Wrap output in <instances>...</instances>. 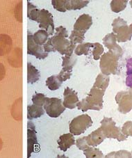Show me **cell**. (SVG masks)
Returning <instances> with one entry per match:
<instances>
[{"mask_svg": "<svg viewBox=\"0 0 132 158\" xmlns=\"http://www.w3.org/2000/svg\"><path fill=\"white\" fill-rule=\"evenodd\" d=\"M105 91L95 87L90 89V93L86 98L77 103V107L83 112L88 110H101L103 107V96Z\"/></svg>", "mask_w": 132, "mask_h": 158, "instance_id": "1", "label": "cell"}, {"mask_svg": "<svg viewBox=\"0 0 132 158\" xmlns=\"http://www.w3.org/2000/svg\"><path fill=\"white\" fill-rule=\"evenodd\" d=\"M116 54L108 52L100 57L99 67L102 74L105 75H116L118 73V60Z\"/></svg>", "mask_w": 132, "mask_h": 158, "instance_id": "2", "label": "cell"}, {"mask_svg": "<svg viewBox=\"0 0 132 158\" xmlns=\"http://www.w3.org/2000/svg\"><path fill=\"white\" fill-rule=\"evenodd\" d=\"M115 122L112 118L104 117L101 121V129L106 138L115 139L118 141H123L127 139V137L123 135L122 129L115 125Z\"/></svg>", "mask_w": 132, "mask_h": 158, "instance_id": "3", "label": "cell"}, {"mask_svg": "<svg viewBox=\"0 0 132 158\" xmlns=\"http://www.w3.org/2000/svg\"><path fill=\"white\" fill-rule=\"evenodd\" d=\"M93 122L91 117L88 114L78 116L70 123V132L73 135H80L84 133L86 130L93 125Z\"/></svg>", "mask_w": 132, "mask_h": 158, "instance_id": "4", "label": "cell"}, {"mask_svg": "<svg viewBox=\"0 0 132 158\" xmlns=\"http://www.w3.org/2000/svg\"><path fill=\"white\" fill-rule=\"evenodd\" d=\"M113 31L115 34L118 43H124L131 40L132 34L129 31L127 23L123 19L118 18L112 23Z\"/></svg>", "mask_w": 132, "mask_h": 158, "instance_id": "5", "label": "cell"}, {"mask_svg": "<svg viewBox=\"0 0 132 158\" xmlns=\"http://www.w3.org/2000/svg\"><path fill=\"white\" fill-rule=\"evenodd\" d=\"M52 44L56 51L58 52L62 55L66 54V56H72L74 52L77 45L72 44L66 38L56 35L50 38Z\"/></svg>", "mask_w": 132, "mask_h": 158, "instance_id": "6", "label": "cell"}, {"mask_svg": "<svg viewBox=\"0 0 132 158\" xmlns=\"http://www.w3.org/2000/svg\"><path fill=\"white\" fill-rule=\"evenodd\" d=\"M43 107L47 115L52 118H57L66 110L63 101L57 98H47Z\"/></svg>", "mask_w": 132, "mask_h": 158, "instance_id": "7", "label": "cell"}, {"mask_svg": "<svg viewBox=\"0 0 132 158\" xmlns=\"http://www.w3.org/2000/svg\"><path fill=\"white\" fill-rule=\"evenodd\" d=\"M115 101L118 105V111L126 114L132 110V87L125 91L118 92L115 96Z\"/></svg>", "mask_w": 132, "mask_h": 158, "instance_id": "8", "label": "cell"}, {"mask_svg": "<svg viewBox=\"0 0 132 158\" xmlns=\"http://www.w3.org/2000/svg\"><path fill=\"white\" fill-rule=\"evenodd\" d=\"M39 27L45 30L49 35H53L54 32V24L53 16L47 10H40L39 18Z\"/></svg>", "mask_w": 132, "mask_h": 158, "instance_id": "9", "label": "cell"}, {"mask_svg": "<svg viewBox=\"0 0 132 158\" xmlns=\"http://www.w3.org/2000/svg\"><path fill=\"white\" fill-rule=\"evenodd\" d=\"M27 54L34 55L38 59H45L48 56V53L44 50L42 46L34 42L33 35L29 32L27 35Z\"/></svg>", "mask_w": 132, "mask_h": 158, "instance_id": "10", "label": "cell"}, {"mask_svg": "<svg viewBox=\"0 0 132 158\" xmlns=\"http://www.w3.org/2000/svg\"><path fill=\"white\" fill-rule=\"evenodd\" d=\"M38 146L36 127L34 123L29 121L27 123V157H30L32 152L36 151Z\"/></svg>", "mask_w": 132, "mask_h": 158, "instance_id": "11", "label": "cell"}, {"mask_svg": "<svg viewBox=\"0 0 132 158\" xmlns=\"http://www.w3.org/2000/svg\"><path fill=\"white\" fill-rule=\"evenodd\" d=\"M116 41V37L114 32L107 34L103 39L104 45L109 49V52L121 57L123 54V50L119 45L117 44Z\"/></svg>", "mask_w": 132, "mask_h": 158, "instance_id": "12", "label": "cell"}, {"mask_svg": "<svg viewBox=\"0 0 132 158\" xmlns=\"http://www.w3.org/2000/svg\"><path fill=\"white\" fill-rule=\"evenodd\" d=\"M63 98V106L66 108L70 109V110H73L75 107H77V103L79 102L76 91L69 88V87H67L65 89Z\"/></svg>", "mask_w": 132, "mask_h": 158, "instance_id": "13", "label": "cell"}, {"mask_svg": "<svg viewBox=\"0 0 132 158\" xmlns=\"http://www.w3.org/2000/svg\"><path fill=\"white\" fill-rule=\"evenodd\" d=\"M93 24L92 17L88 14H83L77 19L74 25V30L86 33Z\"/></svg>", "mask_w": 132, "mask_h": 158, "instance_id": "14", "label": "cell"}, {"mask_svg": "<svg viewBox=\"0 0 132 158\" xmlns=\"http://www.w3.org/2000/svg\"><path fill=\"white\" fill-rule=\"evenodd\" d=\"M106 138L101 127H99L86 137V142L88 146L95 147L103 142Z\"/></svg>", "mask_w": 132, "mask_h": 158, "instance_id": "15", "label": "cell"}, {"mask_svg": "<svg viewBox=\"0 0 132 158\" xmlns=\"http://www.w3.org/2000/svg\"><path fill=\"white\" fill-rule=\"evenodd\" d=\"M57 143L58 144V148L63 152H66L67 150L75 144L74 135L72 133L61 135L57 141Z\"/></svg>", "mask_w": 132, "mask_h": 158, "instance_id": "16", "label": "cell"}, {"mask_svg": "<svg viewBox=\"0 0 132 158\" xmlns=\"http://www.w3.org/2000/svg\"><path fill=\"white\" fill-rule=\"evenodd\" d=\"M11 48V39L6 34L0 35V56L9 53Z\"/></svg>", "mask_w": 132, "mask_h": 158, "instance_id": "17", "label": "cell"}, {"mask_svg": "<svg viewBox=\"0 0 132 158\" xmlns=\"http://www.w3.org/2000/svg\"><path fill=\"white\" fill-rule=\"evenodd\" d=\"M43 114H44V109L42 108V107L34 104L28 106L27 118L29 120L40 118Z\"/></svg>", "mask_w": 132, "mask_h": 158, "instance_id": "18", "label": "cell"}, {"mask_svg": "<svg viewBox=\"0 0 132 158\" xmlns=\"http://www.w3.org/2000/svg\"><path fill=\"white\" fill-rule=\"evenodd\" d=\"M40 72L31 63H27V83L34 84L39 80Z\"/></svg>", "mask_w": 132, "mask_h": 158, "instance_id": "19", "label": "cell"}, {"mask_svg": "<svg viewBox=\"0 0 132 158\" xmlns=\"http://www.w3.org/2000/svg\"><path fill=\"white\" fill-rule=\"evenodd\" d=\"M109 81L110 77L109 75H105L101 73V74H99L98 77H97L95 82L94 83L93 87L102 89L105 91L107 89L108 86H109Z\"/></svg>", "mask_w": 132, "mask_h": 158, "instance_id": "20", "label": "cell"}, {"mask_svg": "<svg viewBox=\"0 0 132 158\" xmlns=\"http://www.w3.org/2000/svg\"><path fill=\"white\" fill-rule=\"evenodd\" d=\"M62 83L63 81L58 75L51 76L46 80V85L51 91H56L61 86Z\"/></svg>", "mask_w": 132, "mask_h": 158, "instance_id": "21", "label": "cell"}, {"mask_svg": "<svg viewBox=\"0 0 132 158\" xmlns=\"http://www.w3.org/2000/svg\"><path fill=\"white\" fill-rule=\"evenodd\" d=\"M63 59V64H62V67L65 70H68V71H72V69L74 66L75 64L77 61V57L76 54L74 55L72 54V56H66L62 57Z\"/></svg>", "mask_w": 132, "mask_h": 158, "instance_id": "22", "label": "cell"}, {"mask_svg": "<svg viewBox=\"0 0 132 158\" xmlns=\"http://www.w3.org/2000/svg\"><path fill=\"white\" fill-rule=\"evenodd\" d=\"M48 38H49V34H48L47 32L45 31V30L40 29L38 31H36L33 35V39L34 42L36 43V44L42 46L45 45L46 42L47 41Z\"/></svg>", "mask_w": 132, "mask_h": 158, "instance_id": "23", "label": "cell"}, {"mask_svg": "<svg viewBox=\"0 0 132 158\" xmlns=\"http://www.w3.org/2000/svg\"><path fill=\"white\" fill-rule=\"evenodd\" d=\"M27 4V17L30 20L38 23L40 15V10L38 9L36 6L32 4L30 2H28Z\"/></svg>", "mask_w": 132, "mask_h": 158, "instance_id": "24", "label": "cell"}, {"mask_svg": "<svg viewBox=\"0 0 132 158\" xmlns=\"http://www.w3.org/2000/svg\"><path fill=\"white\" fill-rule=\"evenodd\" d=\"M127 2V0H113L111 2V10L116 13L122 11L126 7Z\"/></svg>", "mask_w": 132, "mask_h": 158, "instance_id": "25", "label": "cell"}, {"mask_svg": "<svg viewBox=\"0 0 132 158\" xmlns=\"http://www.w3.org/2000/svg\"><path fill=\"white\" fill-rule=\"evenodd\" d=\"M9 64L14 67L21 66V50L20 48L15 49L11 56L9 58Z\"/></svg>", "mask_w": 132, "mask_h": 158, "instance_id": "26", "label": "cell"}, {"mask_svg": "<svg viewBox=\"0 0 132 158\" xmlns=\"http://www.w3.org/2000/svg\"><path fill=\"white\" fill-rule=\"evenodd\" d=\"M91 47H93V43H82L77 45L74 50V53L77 56L81 55H88L89 54V50Z\"/></svg>", "mask_w": 132, "mask_h": 158, "instance_id": "27", "label": "cell"}, {"mask_svg": "<svg viewBox=\"0 0 132 158\" xmlns=\"http://www.w3.org/2000/svg\"><path fill=\"white\" fill-rule=\"evenodd\" d=\"M88 0H69L68 10H79L89 4Z\"/></svg>", "mask_w": 132, "mask_h": 158, "instance_id": "28", "label": "cell"}, {"mask_svg": "<svg viewBox=\"0 0 132 158\" xmlns=\"http://www.w3.org/2000/svg\"><path fill=\"white\" fill-rule=\"evenodd\" d=\"M69 0H52V4L54 9L59 12L64 13L68 10Z\"/></svg>", "mask_w": 132, "mask_h": 158, "instance_id": "29", "label": "cell"}, {"mask_svg": "<svg viewBox=\"0 0 132 158\" xmlns=\"http://www.w3.org/2000/svg\"><path fill=\"white\" fill-rule=\"evenodd\" d=\"M85 156L86 157H104V155L103 154L100 150L95 148L94 146H89L83 151Z\"/></svg>", "mask_w": 132, "mask_h": 158, "instance_id": "30", "label": "cell"}, {"mask_svg": "<svg viewBox=\"0 0 132 158\" xmlns=\"http://www.w3.org/2000/svg\"><path fill=\"white\" fill-rule=\"evenodd\" d=\"M86 33L83 31H77V30H73L72 31L71 35L70 36V41L72 44L76 45L77 43H80L82 44L83 40H84V35Z\"/></svg>", "mask_w": 132, "mask_h": 158, "instance_id": "31", "label": "cell"}, {"mask_svg": "<svg viewBox=\"0 0 132 158\" xmlns=\"http://www.w3.org/2000/svg\"><path fill=\"white\" fill-rule=\"evenodd\" d=\"M47 97L45 96L42 94H37L32 97V102L34 105L40 106V107H43L45 105V102H46Z\"/></svg>", "mask_w": 132, "mask_h": 158, "instance_id": "32", "label": "cell"}, {"mask_svg": "<svg viewBox=\"0 0 132 158\" xmlns=\"http://www.w3.org/2000/svg\"><path fill=\"white\" fill-rule=\"evenodd\" d=\"M93 58L95 60H99L100 58V56L104 52V47L99 43H93Z\"/></svg>", "mask_w": 132, "mask_h": 158, "instance_id": "33", "label": "cell"}, {"mask_svg": "<svg viewBox=\"0 0 132 158\" xmlns=\"http://www.w3.org/2000/svg\"><path fill=\"white\" fill-rule=\"evenodd\" d=\"M106 157H131V153L127 151H119L117 152H111L107 154Z\"/></svg>", "mask_w": 132, "mask_h": 158, "instance_id": "34", "label": "cell"}, {"mask_svg": "<svg viewBox=\"0 0 132 158\" xmlns=\"http://www.w3.org/2000/svg\"><path fill=\"white\" fill-rule=\"evenodd\" d=\"M122 132L126 137L128 136L132 137V121L125 122L122 128Z\"/></svg>", "mask_w": 132, "mask_h": 158, "instance_id": "35", "label": "cell"}, {"mask_svg": "<svg viewBox=\"0 0 132 158\" xmlns=\"http://www.w3.org/2000/svg\"><path fill=\"white\" fill-rule=\"evenodd\" d=\"M20 100H18L17 102H15L14 105L13 107V110H12V114L13 116L14 117L15 119L19 120L20 119V111H19L20 108Z\"/></svg>", "mask_w": 132, "mask_h": 158, "instance_id": "36", "label": "cell"}, {"mask_svg": "<svg viewBox=\"0 0 132 158\" xmlns=\"http://www.w3.org/2000/svg\"><path fill=\"white\" fill-rule=\"evenodd\" d=\"M76 145L77 148L81 151H85V150L88 148L90 146L88 145L87 142H86V137H83L82 138H80L79 139L77 140Z\"/></svg>", "mask_w": 132, "mask_h": 158, "instance_id": "37", "label": "cell"}, {"mask_svg": "<svg viewBox=\"0 0 132 158\" xmlns=\"http://www.w3.org/2000/svg\"><path fill=\"white\" fill-rule=\"evenodd\" d=\"M56 35H58V36H63L64 38H66V39L69 36L66 28H65L63 26H60L56 28Z\"/></svg>", "mask_w": 132, "mask_h": 158, "instance_id": "38", "label": "cell"}, {"mask_svg": "<svg viewBox=\"0 0 132 158\" xmlns=\"http://www.w3.org/2000/svg\"><path fill=\"white\" fill-rule=\"evenodd\" d=\"M59 77L61 78L63 81H66L70 78L72 75V71H68V70H65L63 69L61 70V71L58 74Z\"/></svg>", "mask_w": 132, "mask_h": 158, "instance_id": "39", "label": "cell"}, {"mask_svg": "<svg viewBox=\"0 0 132 158\" xmlns=\"http://www.w3.org/2000/svg\"><path fill=\"white\" fill-rule=\"evenodd\" d=\"M43 48H44V50L46 52H56L55 49L54 48L53 45L52 44V41H51V39H48L46 43L43 46Z\"/></svg>", "mask_w": 132, "mask_h": 158, "instance_id": "40", "label": "cell"}, {"mask_svg": "<svg viewBox=\"0 0 132 158\" xmlns=\"http://www.w3.org/2000/svg\"><path fill=\"white\" fill-rule=\"evenodd\" d=\"M21 3L19 4L17 7L15 8V18H17V20L20 22H22V15H21V9H20Z\"/></svg>", "mask_w": 132, "mask_h": 158, "instance_id": "41", "label": "cell"}, {"mask_svg": "<svg viewBox=\"0 0 132 158\" xmlns=\"http://www.w3.org/2000/svg\"><path fill=\"white\" fill-rule=\"evenodd\" d=\"M126 75H132V58L129 59L126 61Z\"/></svg>", "mask_w": 132, "mask_h": 158, "instance_id": "42", "label": "cell"}, {"mask_svg": "<svg viewBox=\"0 0 132 158\" xmlns=\"http://www.w3.org/2000/svg\"><path fill=\"white\" fill-rule=\"evenodd\" d=\"M5 75V69L3 65L0 64V80H2L4 78Z\"/></svg>", "mask_w": 132, "mask_h": 158, "instance_id": "43", "label": "cell"}, {"mask_svg": "<svg viewBox=\"0 0 132 158\" xmlns=\"http://www.w3.org/2000/svg\"><path fill=\"white\" fill-rule=\"evenodd\" d=\"M129 31H130V32H131V34H132V24H131L129 26Z\"/></svg>", "mask_w": 132, "mask_h": 158, "instance_id": "44", "label": "cell"}, {"mask_svg": "<svg viewBox=\"0 0 132 158\" xmlns=\"http://www.w3.org/2000/svg\"><path fill=\"white\" fill-rule=\"evenodd\" d=\"M2 141L1 140V139H0V150L2 148Z\"/></svg>", "mask_w": 132, "mask_h": 158, "instance_id": "45", "label": "cell"}, {"mask_svg": "<svg viewBox=\"0 0 132 158\" xmlns=\"http://www.w3.org/2000/svg\"><path fill=\"white\" fill-rule=\"evenodd\" d=\"M129 3H130V5H131V8H132V0H131V1L129 2Z\"/></svg>", "mask_w": 132, "mask_h": 158, "instance_id": "46", "label": "cell"}, {"mask_svg": "<svg viewBox=\"0 0 132 158\" xmlns=\"http://www.w3.org/2000/svg\"><path fill=\"white\" fill-rule=\"evenodd\" d=\"M131 157H132V151H131Z\"/></svg>", "mask_w": 132, "mask_h": 158, "instance_id": "47", "label": "cell"}]
</instances>
